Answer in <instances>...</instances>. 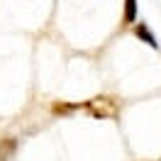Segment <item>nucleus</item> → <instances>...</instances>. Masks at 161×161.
I'll return each instance as SVG.
<instances>
[{"mask_svg": "<svg viewBox=\"0 0 161 161\" xmlns=\"http://www.w3.org/2000/svg\"><path fill=\"white\" fill-rule=\"evenodd\" d=\"M51 115H56V117H69L73 115L76 110H80V103H66V100H54L51 103Z\"/></svg>", "mask_w": 161, "mask_h": 161, "instance_id": "nucleus-3", "label": "nucleus"}, {"mask_svg": "<svg viewBox=\"0 0 161 161\" xmlns=\"http://www.w3.org/2000/svg\"><path fill=\"white\" fill-rule=\"evenodd\" d=\"M132 34H134L139 42H144L147 47L159 49V42H156V37H154V32H151V27L147 22H134V25H132Z\"/></svg>", "mask_w": 161, "mask_h": 161, "instance_id": "nucleus-2", "label": "nucleus"}, {"mask_svg": "<svg viewBox=\"0 0 161 161\" xmlns=\"http://www.w3.org/2000/svg\"><path fill=\"white\" fill-rule=\"evenodd\" d=\"M80 110H88V115L93 120H108V117L117 115V103H115V98L98 95V98H91V100L80 103Z\"/></svg>", "mask_w": 161, "mask_h": 161, "instance_id": "nucleus-1", "label": "nucleus"}, {"mask_svg": "<svg viewBox=\"0 0 161 161\" xmlns=\"http://www.w3.org/2000/svg\"><path fill=\"white\" fill-rule=\"evenodd\" d=\"M0 161H5V159H3V154H0Z\"/></svg>", "mask_w": 161, "mask_h": 161, "instance_id": "nucleus-5", "label": "nucleus"}, {"mask_svg": "<svg viewBox=\"0 0 161 161\" xmlns=\"http://www.w3.org/2000/svg\"><path fill=\"white\" fill-rule=\"evenodd\" d=\"M139 3L137 0H125V10H122V27H132L139 17Z\"/></svg>", "mask_w": 161, "mask_h": 161, "instance_id": "nucleus-4", "label": "nucleus"}]
</instances>
